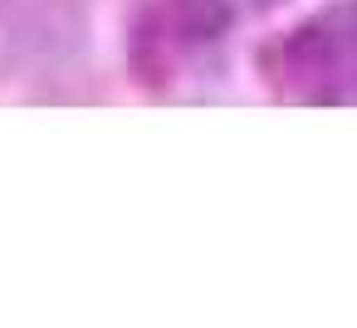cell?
Instances as JSON below:
<instances>
[{
  "mask_svg": "<svg viewBox=\"0 0 357 328\" xmlns=\"http://www.w3.org/2000/svg\"><path fill=\"white\" fill-rule=\"evenodd\" d=\"M235 25L230 0H162L157 6V40L162 50H215Z\"/></svg>",
  "mask_w": 357,
  "mask_h": 328,
  "instance_id": "obj_1",
  "label": "cell"
},
{
  "mask_svg": "<svg viewBox=\"0 0 357 328\" xmlns=\"http://www.w3.org/2000/svg\"><path fill=\"white\" fill-rule=\"evenodd\" d=\"M255 6H279V0H255Z\"/></svg>",
  "mask_w": 357,
  "mask_h": 328,
  "instance_id": "obj_2",
  "label": "cell"
},
{
  "mask_svg": "<svg viewBox=\"0 0 357 328\" xmlns=\"http://www.w3.org/2000/svg\"><path fill=\"white\" fill-rule=\"evenodd\" d=\"M0 10H6V0H0Z\"/></svg>",
  "mask_w": 357,
  "mask_h": 328,
  "instance_id": "obj_3",
  "label": "cell"
}]
</instances>
